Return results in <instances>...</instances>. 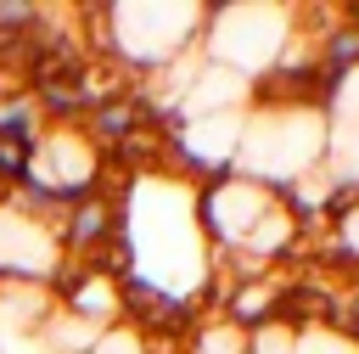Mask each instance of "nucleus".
Here are the masks:
<instances>
[{
	"instance_id": "obj_1",
	"label": "nucleus",
	"mask_w": 359,
	"mask_h": 354,
	"mask_svg": "<svg viewBox=\"0 0 359 354\" xmlns=\"http://www.w3.org/2000/svg\"><path fill=\"white\" fill-rule=\"evenodd\" d=\"M269 208H275V191H269V185L241 180V174H224V180H213V185L196 197V225H202L219 247H241Z\"/></svg>"
},
{
	"instance_id": "obj_2",
	"label": "nucleus",
	"mask_w": 359,
	"mask_h": 354,
	"mask_svg": "<svg viewBox=\"0 0 359 354\" xmlns=\"http://www.w3.org/2000/svg\"><path fill=\"white\" fill-rule=\"evenodd\" d=\"M118 214H123V202H112V197H101V191L79 197V202L62 214V247H67V253H90V247H101V242L112 236Z\"/></svg>"
},
{
	"instance_id": "obj_3",
	"label": "nucleus",
	"mask_w": 359,
	"mask_h": 354,
	"mask_svg": "<svg viewBox=\"0 0 359 354\" xmlns=\"http://www.w3.org/2000/svg\"><path fill=\"white\" fill-rule=\"evenodd\" d=\"M135 124H140V96H112V101H101L95 112H90V135L107 146H123L129 135H135Z\"/></svg>"
},
{
	"instance_id": "obj_4",
	"label": "nucleus",
	"mask_w": 359,
	"mask_h": 354,
	"mask_svg": "<svg viewBox=\"0 0 359 354\" xmlns=\"http://www.w3.org/2000/svg\"><path fill=\"white\" fill-rule=\"evenodd\" d=\"M39 326H45V343H50L56 354H90L95 337H101V326L79 320V315H45Z\"/></svg>"
},
{
	"instance_id": "obj_5",
	"label": "nucleus",
	"mask_w": 359,
	"mask_h": 354,
	"mask_svg": "<svg viewBox=\"0 0 359 354\" xmlns=\"http://www.w3.org/2000/svg\"><path fill=\"white\" fill-rule=\"evenodd\" d=\"M185 343H191V354H247V332L230 326V320H208V326H196Z\"/></svg>"
},
{
	"instance_id": "obj_6",
	"label": "nucleus",
	"mask_w": 359,
	"mask_h": 354,
	"mask_svg": "<svg viewBox=\"0 0 359 354\" xmlns=\"http://www.w3.org/2000/svg\"><path fill=\"white\" fill-rule=\"evenodd\" d=\"M292 354H359V337L353 332H337V326H309V332H297V343H292Z\"/></svg>"
},
{
	"instance_id": "obj_7",
	"label": "nucleus",
	"mask_w": 359,
	"mask_h": 354,
	"mask_svg": "<svg viewBox=\"0 0 359 354\" xmlns=\"http://www.w3.org/2000/svg\"><path fill=\"white\" fill-rule=\"evenodd\" d=\"M0 140H39V107L34 101H22V96H11L6 107H0Z\"/></svg>"
},
{
	"instance_id": "obj_8",
	"label": "nucleus",
	"mask_w": 359,
	"mask_h": 354,
	"mask_svg": "<svg viewBox=\"0 0 359 354\" xmlns=\"http://www.w3.org/2000/svg\"><path fill=\"white\" fill-rule=\"evenodd\" d=\"M292 343H297V332L280 326V320H264V326L247 332V354H292Z\"/></svg>"
},
{
	"instance_id": "obj_9",
	"label": "nucleus",
	"mask_w": 359,
	"mask_h": 354,
	"mask_svg": "<svg viewBox=\"0 0 359 354\" xmlns=\"http://www.w3.org/2000/svg\"><path fill=\"white\" fill-rule=\"evenodd\" d=\"M90 354H146V337L129 320H118V326H101V337H95Z\"/></svg>"
},
{
	"instance_id": "obj_10",
	"label": "nucleus",
	"mask_w": 359,
	"mask_h": 354,
	"mask_svg": "<svg viewBox=\"0 0 359 354\" xmlns=\"http://www.w3.org/2000/svg\"><path fill=\"white\" fill-rule=\"evenodd\" d=\"M348 22H353V28H359V6H348Z\"/></svg>"
}]
</instances>
